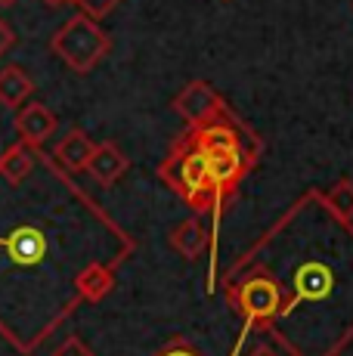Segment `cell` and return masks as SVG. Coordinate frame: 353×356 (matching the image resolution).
Wrapping results in <instances>:
<instances>
[{
    "label": "cell",
    "instance_id": "obj_7",
    "mask_svg": "<svg viewBox=\"0 0 353 356\" xmlns=\"http://www.w3.org/2000/svg\"><path fill=\"white\" fill-rule=\"evenodd\" d=\"M127 168H131V161H127V155L121 152V146L115 140H106V143H99V146H93V155H90V161H87V174L106 189L115 186V183L127 174Z\"/></svg>",
    "mask_w": 353,
    "mask_h": 356
},
{
    "label": "cell",
    "instance_id": "obj_13",
    "mask_svg": "<svg viewBox=\"0 0 353 356\" xmlns=\"http://www.w3.org/2000/svg\"><path fill=\"white\" fill-rule=\"evenodd\" d=\"M31 170H35V152H31V146H25V143H16V146H10L0 155V177H3L10 186H22L31 177Z\"/></svg>",
    "mask_w": 353,
    "mask_h": 356
},
{
    "label": "cell",
    "instance_id": "obj_6",
    "mask_svg": "<svg viewBox=\"0 0 353 356\" xmlns=\"http://www.w3.org/2000/svg\"><path fill=\"white\" fill-rule=\"evenodd\" d=\"M13 127H16L19 140H22L25 146L40 149L53 134H56L59 121H56V115H53L50 108L44 106V102H25V106L19 108V115H16V121H13Z\"/></svg>",
    "mask_w": 353,
    "mask_h": 356
},
{
    "label": "cell",
    "instance_id": "obj_20",
    "mask_svg": "<svg viewBox=\"0 0 353 356\" xmlns=\"http://www.w3.org/2000/svg\"><path fill=\"white\" fill-rule=\"evenodd\" d=\"M47 6H69V3H74V0H44Z\"/></svg>",
    "mask_w": 353,
    "mask_h": 356
},
{
    "label": "cell",
    "instance_id": "obj_1",
    "mask_svg": "<svg viewBox=\"0 0 353 356\" xmlns=\"http://www.w3.org/2000/svg\"><path fill=\"white\" fill-rule=\"evenodd\" d=\"M158 177L174 189L195 214H211L214 223H220L223 202L217 195V186L211 180V164L208 155L195 146V140L189 134H183L180 140L171 146L167 159L158 164Z\"/></svg>",
    "mask_w": 353,
    "mask_h": 356
},
{
    "label": "cell",
    "instance_id": "obj_17",
    "mask_svg": "<svg viewBox=\"0 0 353 356\" xmlns=\"http://www.w3.org/2000/svg\"><path fill=\"white\" fill-rule=\"evenodd\" d=\"M158 356H199V350H195L189 341H171Z\"/></svg>",
    "mask_w": 353,
    "mask_h": 356
},
{
    "label": "cell",
    "instance_id": "obj_11",
    "mask_svg": "<svg viewBox=\"0 0 353 356\" xmlns=\"http://www.w3.org/2000/svg\"><path fill=\"white\" fill-rule=\"evenodd\" d=\"M74 289H78L81 300L87 304H99L103 298H108V291L115 289V273L106 264H90L74 276Z\"/></svg>",
    "mask_w": 353,
    "mask_h": 356
},
{
    "label": "cell",
    "instance_id": "obj_21",
    "mask_svg": "<svg viewBox=\"0 0 353 356\" xmlns=\"http://www.w3.org/2000/svg\"><path fill=\"white\" fill-rule=\"evenodd\" d=\"M16 0H0V10H6V6H13Z\"/></svg>",
    "mask_w": 353,
    "mask_h": 356
},
{
    "label": "cell",
    "instance_id": "obj_5",
    "mask_svg": "<svg viewBox=\"0 0 353 356\" xmlns=\"http://www.w3.org/2000/svg\"><path fill=\"white\" fill-rule=\"evenodd\" d=\"M335 273H331V266L329 264H319V260H310V264H304V266H297L295 270V294H291V300L288 304H282L279 307V316L276 319H282L285 313H291L297 304H316V300H325L331 291H335Z\"/></svg>",
    "mask_w": 353,
    "mask_h": 356
},
{
    "label": "cell",
    "instance_id": "obj_12",
    "mask_svg": "<svg viewBox=\"0 0 353 356\" xmlns=\"http://www.w3.org/2000/svg\"><path fill=\"white\" fill-rule=\"evenodd\" d=\"M167 242H171V248L176 251V254H183L186 260H195L202 251L208 248V232H205V227H202L199 217H189V220H180L171 229Z\"/></svg>",
    "mask_w": 353,
    "mask_h": 356
},
{
    "label": "cell",
    "instance_id": "obj_4",
    "mask_svg": "<svg viewBox=\"0 0 353 356\" xmlns=\"http://www.w3.org/2000/svg\"><path fill=\"white\" fill-rule=\"evenodd\" d=\"M171 108L189 127H199V124H208V121L220 118V115L227 112V102H223V97L208 81H192V84H186L174 97Z\"/></svg>",
    "mask_w": 353,
    "mask_h": 356
},
{
    "label": "cell",
    "instance_id": "obj_3",
    "mask_svg": "<svg viewBox=\"0 0 353 356\" xmlns=\"http://www.w3.org/2000/svg\"><path fill=\"white\" fill-rule=\"evenodd\" d=\"M233 304H236V310L245 316V328L270 325L276 316H279V307H282L279 279H276L270 270L257 266L251 276H245V282L233 291Z\"/></svg>",
    "mask_w": 353,
    "mask_h": 356
},
{
    "label": "cell",
    "instance_id": "obj_16",
    "mask_svg": "<svg viewBox=\"0 0 353 356\" xmlns=\"http://www.w3.org/2000/svg\"><path fill=\"white\" fill-rule=\"evenodd\" d=\"M50 356H97V353H93L90 347H87L84 341L78 338V334H72V338H65L63 344H59V347H56V350H53Z\"/></svg>",
    "mask_w": 353,
    "mask_h": 356
},
{
    "label": "cell",
    "instance_id": "obj_18",
    "mask_svg": "<svg viewBox=\"0 0 353 356\" xmlns=\"http://www.w3.org/2000/svg\"><path fill=\"white\" fill-rule=\"evenodd\" d=\"M13 44H16V31L10 29L6 19H0V56H6L13 50Z\"/></svg>",
    "mask_w": 353,
    "mask_h": 356
},
{
    "label": "cell",
    "instance_id": "obj_15",
    "mask_svg": "<svg viewBox=\"0 0 353 356\" xmlns=\"http://www.w3.org/2000/svg\"><path fill=\"white\" fill-rule=\"evenodd\" d=\"M74 3H78V10L84 13V16H90L99 22V19H106L121 0H74Z\"/></svg>",
    "mask_w": 353,
    "mask_h": 356
},
{
    "label": "cell",
    "instance_id": "obj_10",
    "mask_svg": "<svg viewBox=\"0 0 353 356\" xmlns=\"http://www.w3.org/2000/svg\"><path fill=\"white\" fill-rule=\"evenodd\" d=\"M35 93V81L22 65H3L0 68V106L3 108H22L28 97Z\"/></svg>",
    "mask_w": 353,
    "mask_h": 356
},
{
    "label": "cell",
    "instance_id": "obj_14",
    "mask_svg": "<svg viewBox=\"0 0 353 356\" xmlns=\"http://www.w3.org/2000/svg\"><path fill=\"white\" fill-rule=\"evenodd\" d=\"M322 202L338 220H350L353 217V180H338Z\"/></svg>",
    "mask_w": 353,
    "mask_h": 356
},
{
    "label": "cell",
    "instance_id": "obj_2",
    "mask_svg": "<svg viewBox=\"0 0 353 356\" xmlns=\"http://www.w3.org/2000/svg\"><path fill=\"white\" fill-rule=\"evenodd\" d=\"M50 50L56 53L74 74H87L108 56L112 38L103 31V25H99L97 19L78 13V16L65 19L56 29V34L50 38Z\"/></svg>",
    "mask_w": 353,
    "mask_h": 356
},
{
    "label": "cell",
    "instance_id": "obj_9",
    "mask_svg": "<svg viewBox=\"0 0 353 356\" xmlns=\"http://www.w3.org/2000/svg\"><path fill=\"white\" fill-rule=\"evenodd\" d=\"M93 146H97V143H93L90 136L84 134V130L72 127L69 134H65L63 140L56 143V149H53V159L63 164L65 170L78 174V170H87V161H90V155H93Z\"/></svg>",
    "mask_w": 353,
    "mask_h": 356
},
{
    "label": "cell",
    "instance_id": "obj_8",
    "mask_svg": "<svg viewBox=\"0 0 353 356\" xmlns=\"http://www.w3.org/2000/svg\"><path fill=\"white\" fill-rule=\"evenodd\" d=\"M0 245L6 248L13 264H19V266H35L47 257V238L35 227H16Z\"/></svg>",
    "mask_w": 353,
    "mask_h": 356
},
{
    "label": "cell",
    "instance_id": "obj_19",
    "mask_svg": "<svg viewBox=\"0 0 353 356\" xmlns=\"http://www.w3.org/2000/svg\"><path fill=\"white\" fill-rule=\"evenodd\" d=\"M248 356H279L273 350V347H267V344H257L254 350H248Z\"/></svg>",
    "mask_w": 353,
    "mask_h": 356
}]
</instances>
